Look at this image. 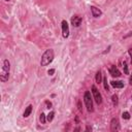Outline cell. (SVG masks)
I'll use <instances>...</instances> for the list:
<instances>
[{"instance_id":"cell-18","label":"cell","mask_w":132,"mask_h":132,"mask_svg":"<svg viewBox=\"0 0 132 132\" xmlns=\"http://www.w3.org/2000/svg\"><path fill=\"white\" fill-rule=\"evenodd\" d=\"M112 100H113V105H117V104H118V96H117L116 94L112 96Z\"/></svg>"},{"instance_id":"cell-23","label":"cell","mask_w":132,"mask_h":132,"mask_svg":"<svg viewBox=\"0 0 132 132\" xmlns=\"http://www.w3.org/2000/svg\"><path fill=\"white\" fill-rule=\"evenodd\" d=\"M111 48H112V47L110 45V47H108V48L106 49V51H105V52H103V54H106V53H108V52H110V50H111Z\"/></svg>"},{"instance_id":"cell-8","label":"cell","mask_w":132,"mask_h":132,"mask_svg":"<svg viewBox=\"0 0 132 132\" xmlns=\"http://www.w3.org/2000/svg\"><path fill=\"white\" fill-rule=\"evenodd\" d=\"M110 73L112 74V76H113V77L121 76V72H120V70L114 65H112V67L110 68Z\"/></svg>"},{"instance_id":"cell-25","label":"cell","mask_w":132,"mask_h":132,"mask_svg":"<svg viewBox=\"0 0 132 132\" xmlns=\"http://www.w3.org/2000/svg\"><path fill=\"white\" fill-rule=\"evenodd\" d=\"M90 130H92V128H91V127H89V126H88V127H87V131H90Z\"/></svg>"},{"instance_id":"cell-12","label":"cell","mask_w":132,"mask_h":132,"mask_svg":"<svg viewBox=\"0 0 132 132\" xmlns=\"http://www.w3.org/2000/svg\"><path fill=\"white\" fill-rule=\"evenodd\" d=\"M95 79H96V83H97V84H100V83H101V81H102V72H101L100 70L97 71Z\"/></svg>"},{"instance_id":"cell-15","label":"cell","mask_w":132,"mask_h":132,"mask_svg":"<svg viewBox=\"0 0 132 132\" xmlns=\"http://www.w3.org/2000/svg\"><path fill=\"white\" fill-rule=\"evenodd\" d=\"M103 86H104L105 91H110V88H108V84H107V77L106 76L103 77Z\"/></svg>"},{"instance_id":"cell-5","label":"cell","mask_w":132,"mask_h":132,"mask_svg":"<svg viewBox=\"0 0 132 132\" xmlns=\"http://www.w3.org/2000/svg\"><path fill=\"white\" fill-rule=\"evenodd\" d=\"M61 26H62V35L64 38H67L69 36V26H68L67 21L63 20L61 22Z\"/></svg>"},{"instance_id":"cell-7","label":"cell","mask_w":132,"mask_h":132,"mask_svg":"<svg viewBox=\"0 0 132 132\" xmlns=\"http://www.w3.org/2000/svg\"><path fill=\"white\" fill-rule=\"evenodd\" d=\"M82 24V17H79L77 15L71 17V25L73 27H79Z\"/></svg>"},{"instance_id":"cell-14","label":"cell","mask_w":132,"mask_h":132,"mask_svg":"<svg viewBox=\"0 0 132 132\" xmlns=\"http://www.w3.org/2000/svg\"><path fill=\"white\" fill-rule=\"evenodd\" d=\"M39 121H40L41 124H44L45 122H47V116H45L43 113H40V117H39Z\"/></svg>"},{"instance_id":"cell-17","label":"cell","mask_w":132,"mask_h":132,"mask_svg":"<svg viewBox=\"0 0 132 132\" xmlns=\"http://www.w3.org/2000/svg\"><path fill=\"white\" fill-rule=\"evenodd\" d=\"M122 118H123L124 120H129V119H130V113H129L128 112H124V113H122Z\"/></svg>"},{"instance_id":"cell-24","label":"cell","mask_w":132,"mask_h":132,"mask_svg":"<svg viewBox=\"0 0 132 132\" xmlns=\"http://www.w3.org/2000/svg\"><path fill=\"white\" fill-rule=\"evenodd\" d=\"M129 84H130V85H132V74L130 75V78H129Z\"/></svg>"},{"instance_id":"cell-13","label":"cell","mask_w":132,"mask_h":132,"mask_svg":"<svg viewBox=\"0 0 132 132\" xmlns=\"http://www.w3.org/2000/svg\"><path fill=\"white\" fill-rule=\"evenodd\" d=\"M54 117H55V112L54 111H52L49 113V114L47 116V121L48 122H52L54 120Z\"/></svg>"},{"instance_id":"cell-19","label":"cell","mask_w":132,"mask_h":132,"mask_svg":"<svg viewBox=\"0 0 132 132\" xmlns=\"http://www.w3.org/2000/svg\"><path fill=\"white\" fill-rule=\"evenodd\" d=\"M45 105H47V108H51L52 107V103L49 100H47V101H45Z\"/></svg>"},{"instance_id":"cell-22","label":"cell","mask_w":132,"mask_h":132,"mask_svg":"<svg viewBox=\"0 0 132 132\" xmlns=\"http://www.w3.org/2000/svg\"><path fill=\"white\" fill-rule=\"evenodd\" d=\"M77 106H78V110H79V111H81V112H82L83 110H82V106H81V102H79V101L77 102Z\"/></svg>"},{"instance_id":"cell-11","label":"cell","mask_w":132,"mask_h":132,"mask_svg":"<svg viewBox=\"0 0 132 132\" xmlns=\"http://www.w3.org/2000/svg\"><path fill=\"white\" fill-rule=\"evenodd\" d=\"M31 113H32V105L30 104V105H28V106L26 107V110H25L24 113H23V117H24V118H28V117L30 116Z\"/></svg>"},{"instance_id":"cell-9","label":"cell","mask_w":132,"mask_h":132,"mask_svg":"<svg viewBox=\"0 0 132 132\" xmlns=\"http://www.w3.org/2000/svg\"><path fill=\"white\" fill-rule=\"evenodd\" d=\"M90 9H91L92 16H93L94 18H99V17H101L102 11H101L99 8H97L96 6H91V7H90Z\"/></svg>"},{"instance_id":"cell-6","label":"cell","mask_w":132,"mask_h":132,"mask_svg":"<svg viewBox=\"0 0 132 132\" xmlns=\"http://www.w3.org/2000/svg\"><path fill=\"white\" fill-rule=\"evenodd\" d=\"M120 130V123H119V120L117 118H113L112 119L111 121V131L113 132H116Z\"/></svg>"},{"instance_id":"cell-3","label":"cell","mask_w":132,"mask_h":132,"mask_svg":"<svg viewBox=\"0 0 132 132\" xmlns=\"http://www.w3.org/2000/svg\"><path fill=\"white\" fill-rule=\"evenodd\" d=\"M84 101H85L86 107H87V111L89 113L93 112L94 111V108H93V98H92L91 93L89 91L85 92V94H84Z\"/></svg>"},{"instance_id":"cell-16","label":"cell","mask_w":132,"mask_h":132,"mask_svg":"<svg viewBox=\"0 0 132 132\" xmlns=\"http://www.w3.org/2000/svg\"><path fill=\"white\" fill-rule=\"evenodd\" d=\"M123 68H124V72H125V74H129L128 65H127V62H126V61L123 62Z\"/></svg>"},{"instance_id":"cell-4","label":"cell","mask_w":132,"mask_h":132,"mask_svg":"<svg viewBox=\"0 0 132 132\" xmlns=\"http://www.w3.org/2000/svg\"><path fill=\"white\" fill-rule=\"evenodd\" d=\"M92 94H93V98L96 101L97 104H98V105L101 104V103H102V97H101V94H100L99 90L97 89L95 86H92Z\"/></svg>"},{"instance_id":"cell-21","label":"cell","mask_w":132,"mask_h":132,"mask_svg":"<svg viewBox=\"0 0 132 132\" xmlns=\"http://www.w3.org/2000/svg\"><path fill=\"white\" fill-rule=\"evenodd\" d=\"M128 53H129V55H130V57H131V63H132V49H129Z\"/></svg>"},{"instance_id":"cell-2","label":"cell","mask_w":132,"mask_h":132,"mask_svg":"<svg viewBox=\"0 0 132 132\" xmlns=\"http://www.w3.org/2000/svg\"><path fill=\"white\" fill-rule=\"evenodd\" d=\"M54 60V51L52 49H49L44 52L41 56V60H40V66L44 67L51 64Z\"/></svg>"},{"instance_id":"cell-10","label":"cell","mask_w":132,"mask_h":132,"mask_svg":"<svg viewBox=\"0 0 132 132\" xmlns=\"http://www.w3.org/2000/svg\"><path fill=\"white\" fill-rule=\"evenodd\" d=\"M111 85L116 89H122L124 87V82H122V81H113V82H111Z\"/></svg>"},{"instance_id":"cell-26","label":"cell","mask_w":132,"mask_h":132,"mask_svg":"<svg viewBox=\"0 0 132 132\" xmlns=\"http://www.w3.org/2000/svg\"><path fill=\"white\" fill-rule=\"evenodd\" d=\"M5 1H9V0H5Z\"/></svg>"},{"instance_id":"cell-1","label":"cell","mask_w":132,"mask_h":132,"mask_svg":"<svg viewBox=\"0 0 132 132\" xmlns=\"http://www.w3.org/2000/svg\"><path fill=\"white\" fill-rule=\"evenodd\" d=\"M9 71H10V63L7 59L3 60L2 63V69L1 72H0V81L5 83L8 81V77H9Z\"/></svg>"},{"instance_id":"cell-20","label":"cell","mask_w":132,"mask_h":132,"mask_svg":"<svg viewBox=\"0 0 132 132\" xmlns=\"http://www.w3.org/2000/svg\"><path fill=\"white\" fill-rule=\"evenodd\" d=\"M48 73H49V75H53V74L55 73V69H50L48 71Z\"/></svg>"}]
</instances>
